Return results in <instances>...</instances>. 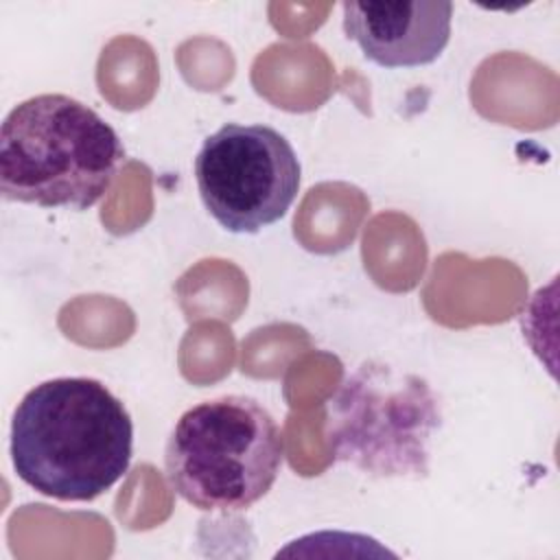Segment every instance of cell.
Segmentation results:
<instances>
[{
	"instance_id": "6da1fadb",
	"label": "cell",
	"mask_w": 560,
	"mask_h": 560,
	"mask_svg": "<svg viewBox=\"0 0 560 560\" xmlns=\"http://www.w3.org/2000/svg\"><path fill=\"white\" fill-rule=\"evenodd\" d=\"M9 451L15 475L35 492L94 501L129 470L133 422L101 381L59 376L18 402Z\"/></svg>"
},
{
	"instance_id": "7a4b0ae2",
	"label": "cell",
	"mask_w": 560,
	"mask_h": 560,
	"mask_svg": "<svg viewBox=\"0 0 560 560\" xmlns=\"http://www.w3.org/2000/svg\"><path fill=\"white\" fill-rule=\"evenodd\" d=\"M125 158L114 127L68 94L18 103L0 127V192L7 201L88 210Z\"/></svg>"
},
{
	"instance_id": "3957f363",
	"label": "cell",
	"mask_w": 560,
	"mask_h": 560,
	"mask_svg": "<svg viewBox=\"0 0 560 560\" xmlns=\"http://www.w3.org/2000/svg\"><path fill=\"white\" fill-rule=\"evenodd\" d=\"M284 438L254 398L225 394L186 409L175 422L164 468L168 486L192 508L238 512L273 486Z\"/></svg>"
},
{
	"instance_id": "277c9868",
	"label": "cell",
	"mask_w": 560,
	"mask_h": 560,
	"mask_svg": "<svg viewBox=\"0 0 560 560\" xmlns=\"http://www.w3.org/2000/svg\"><path fill=\"white\" fill-rule=\"evenodd\" d=\"M442 424L431 385L385 363H363L328 400L326 438L335 459L372 477H424Z\"/></svg>"
},
{
	"instance_id": "5b68a950",
	"label": "cell",
	"mask_w": 560,
	"mask_h": 560,
	"mask_svg": "<svg viewBox=\"0 0 560 560\" xmlns=\"http://www.w3.org/2000/svg\"><path fill=\"white\" fill-rule=\"evenodd\" d=\"M300 177L302 166L291 142L262 122L219 127L195 158L206 210L234 234H256L280 221L298 197Z\"/></svg>"
},
{
	"instance_id": "8992f818",
	"label": "cell",
	"mask_w": 560,
	"mask_h": 560,
	"mask_svg": "<svg viewBox=\"0 0 560 560\" xmlns=\"http://www.w3.org/2000/svg\"><path fill=\"white\" fill-rule=\"evenodd\" d=\"M343 33L365 59L383 68H418L435 61L451 39L453 2H343Z\"/></svg>"
}]
</instances>
